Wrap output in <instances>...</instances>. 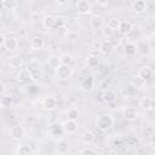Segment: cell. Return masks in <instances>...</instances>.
Returning a JSON list of instances; mask_svg holds the SVG:
<instances>
[{
    "mask_svg": "<svg viewBox=\"0 0 155 155\" xmlns=\"http://www.w3.org/2000/svg\"><path fill=\"white\" fill-rule=\"evenodd\" d=\"M132 28H133V25H132V23H131L130 21H121L117 31H119L120 34H122V35H127L128 33H131Z\"/></svg>",
    "mask_w": 155,
    "mask_h": 155,
    "instance_id": "cell-14",
    "label": "cell"
},
{
    "mask_svg": "<svg viewBox=\"0 0 155 155\" xmlns=\"http://www.w3.org/2000/svg\"><path fill=\"white\" fill-rule=\"evenodd\" d=\"M17 79H18L21 82H29V81H33L31 70H30V69H27V68L19 69V71H18V74H17Z\"/></svg>",
    "mask_w": 155,
    "mask_h": 155,
    "instance_id": "cell-10",
    "label": "cell"
},
{
    "mask_svg": "<svg viewBox=\"0 0 155 155\" xmlns=\"http://www.w3.org/2000/svg\"><path fill=\"white\" fill-rule=\"evenodd\" d=\"M151 101H153L151 97H143L139 101V107L143 110H151Z\"/></svg>",
    "mask_w": 155,
    "mask_h": 155,
    "instance_id": "cell-24",
    "label": "cell"
},
{
    "mask_svg": "<svg viewBox=\"0 0 155 155\" xmlns=\"http://www.w3.org/2000/svg\"><path fill=\"white\" fill-rule=\"evenodd\" d=\"M65 25H67V19L62 16H56V27H57V29L65 28Z\"/></svg>",
    "mask_w": 155,
    "mask_h": 155,
    "instance_id": "cell-29",
    "label": "cell"
},
{
    "mask_svg": "<svg viewBox=\"0 0 155 155\" xmlns=\"http://www.w3.org/2000/svg\"><path fill=\"white\" fill-rule=\"evenodd\" d=\"M73 74H74V71H73V68L70 65H63L62 64L56 70V75L61 80H68V79H70L73 76Z\"/></svg>",
    "mask_w": 155,
    "mask_h": 155,
    "instance_id": "cell-2",
    "label": "cell"
},
{
    "mask_svg": "<svg viewBox=\"0 0 155 155\" xmlns=\"http://www.w3.org/2000/svg\"><path fill=\"white\" fill-rule=\"evenodd\" d=\"M68 151H69V143L64 139L59 140L58 144H57V153L59 155H65Z\"/></svg>",
    "mask_w": 155,
    "mask_h": 155,
    "instance_id": "cell-19",
    "label": "cell"
},
{
    "mask_svg": "<svg viewBox=\"0 0 155 155\" xmlns=\"http://www.w3.org/2000/svg\"><path fill=\"white\" fill-rule=\"evenodd\" d=\"M6 39H7V38L5 36V34H4V33H1V34H0V45H1L2 47H4L5 42H6Z\"/></svg>",
    "mask_w": 155,
    "mask_h": 155,
    "instance_id": "cell-36",
    "label": "cell"
},
{
    "mask_svg": "<svg viewBox=\"0 0 155 155\" xmlns=\"http://www.w3.org/2000/svg\"><path fill=\"white\" fill-rule=\"evenodd\" d=\"M34 150L28 144H19L17 148V155H33Z\"/></svg>",
    "mask_w": 155,
    "mask_h": 155,
    "instance_id": "cell-17",
    "label": "cell"
},
{
    "mask_svg": "<svg viewBox=\"0 0 155 155\" xmlns=\"http://www.w3.org/2000/svg\"><path fill=\"white\" fill-rule=\"evenodd\" d=\"M115 99H116V93H115L114 90L108 88V90L104 91V93H103V101H104V102L111 103V102H114Z\"/></svg>",
    "mask_w": 155,
    "mask_h": 155,
    "instance_id": "cell-20",
    "label": "cell"
},
{
    "mask_svg": "<svg viewBox=\"0 0 155 155\" xmlns=\"http://www.w3.org/2000/svg\"><path fill=\"white\" fill-rule=\"evenodd\" d=\"M120 23H121L120 19H117V18H110L109 22H108V25H109L111 29H114V30L116 31V30L119 29V27H120Z\"/></svg>",
    "mask_w": 155,
    "mask_h": 155,
    "instance_id": "cell-31",
    "label": "cell"
},
{
    "mask_svg": "<svg viewBox=\"0 0 155 155\" xmlns=\"http://www.w3.org/2000/svg\"><path fill=\"white\" fill-rule=\"evenodd\" d=\"M8 64H10V67L13 68V69H19V68H22V65H23V59H22V57H19V56H13V57H11V58L8 59Z\"/></svg>",
    "mask_w": 155,
    "mask_h": 155,
    "instance_id": "cell-18",
    "label": "cell"
},
{
    "mask_svg": "<svg viewBox=\"0 0 155 155\" xmlns=\"http://www.w3.org/2000/svg\"><path fill=\"white\" fill-rule=\"evenodd\" d=\"M114 50V45L111 44L110 40H104L102 41V44L99 45V51L103 53V54H110Z\"/></svg>",
    "mask_w": 155,
    "mask_h": 155,
    "instance_id": "cell-13",
    "label": "cell"
},
{
    "mask_svg": "<svg viewBox=\"0 0 155 155\" xmlns=\"http://www.w3.org/2000/svg\"><path fill=\"white\" fill-rule=\"evenodd\" d=\"M136 51H137V47H136V45L133 42H127L125 45V52H126V54L132 56V54L136 53Z\"/></svg>",
    "mask_w": 155,
    "mask_h": 155,
    "instance_id": "cell-28",
    "label": "cell"
},
{
    "mask_svg": "<svg viewBox=\"0 0 155 155\" xmlns=\"http://www.w3.org/2000/svg\"><path fill=\"white\" fill-rule=\"evenodd\" d=\"M151 110L155 111V98H153V101H151Z\"/></svg>",
    "mask_w": 155,
    "mask_h": 155,
    "instance_id": "cell-38",
    "label": "cell"
},
{
    "mask_svg": "<svg viewBox=\"0 0 155 155\" xmlns=\"http://www.w3.org/2000/svg\"><path fill=\"white\" fill-rule=\"evenodd\" d=\"M30 70H31V74H33V81H36L38 79L41 78V73L38 69H30Z\"/></svg>",
    "mask_w": 155,
    "mask_h": 155,
    "instance_id": "cell-35",
    "label": "cell"
},
{
    "mask_svg": "<svg viewBox=\"0 0 155 155\" xmlns=\"http://www.w3.org/2000/svg\"><path fill=\"white\" fill-rule=\"evenodd\" d=\"M56 4H57V5H61V6H63V5H69V1H57Z\"/></svg>",
    "mask_w": 155,
    "mask_h": 155,
    "instance_id": "cell-37",
    "label": "cell"
},
{
    "mask_svg": "<svg viewBox=\"0 0 155 155\" xmlns=\"http://www.w3.org/2000/svg\"><path fill=\"white\" fill-rule=\"evenodd\" d=\"M42 107L45 110H48V111H52L57 108V99L56 97L53 96H47L42 99Z\"/></svg>",
    "mask_w": 155,
    "mask_h": 155,
    "instance_id": "cell-8",
    "label": "cell"
},
{
    "mask_svg": "<svg viewBox=\"0 0 155 155\" xmlns=\"http://www.w3.org/2000/svg\"><path fill=\"white\" fill-rule=\"evenodd\" d=\"M24 134H25L24 127L21 126V125H15L10 128V137L15 140H22Z\"/></svg>",
    "mask_w": 155,
    "mask_h": 155,
    "instance_id": "cell-5",
    "label": "cell"
},
{
    "mask_svg": "<svg viewBox=\"0 0 155 155\" xmlns=\"http://www.w3.org/2000/svg\"><path fill=\"white\" fill-rule=\"evenodd\" d=\"M79 155H97V154H96V151H94L93 149H91V148H84V149L80 151Z\"/></svg>",
    "mask_w": 155,
    "mask_h": 155,
    "instance_id": "cell-33",
    "label": "cell"
},
{
    "mask_svg": "<svg viewBox=\"0 0 155 155\" xmlns=\"http://www.w3.org/2000/svg\"><path fill=\"white\" fill-rule=\"evenodd\" d=\"M30 47L34 51H40L45 47V40L41 36H34L30 40Z\"/></svg>",
    "mask_w": 155,
    "mask_h": 155,
    "instance_id": "cell-11",
    "label": "cell"
},
{
    "mask_svg": "<svg viewBox=\"0 0 155 155\" xmlns=\"http://www.w3.org/2000/svg\"><path fill=\"white\" fill-rule=\"evenodd\" d=\"M132 85H134L137 88H143L144 87V85H145V81L143 80V79H140L138 75L132 80Z\"/></svg>",
    "mask_w": 155,
    "mask_h": 155,
    "instance_id": "cell-32",
    "label": "cell"
},
{
    "mask_svg": "<svg viewBox=\"0 0 155 155\" xmlns=\"http://www.w3.org/2000/svg\"><path fill=\"white\" fill-rule=\"evenodd\" d=\"M62 128H63V132H64V133H67V134H74V133L78 131L79 125H78V121L67 119V120L62 124Z\"/></svg>",
    "mask_w": 155,
    "mask_h": 155,
    "instance_id": "cell-4",
    "label": "cell"
},
{
    "mask_svg": "<svg viewBox=\"0 0 155 155\" xmlns=\"http://www.w3.org/2000/svg\"><path fill=\"white\" fill-rule=\"evenodd\" d=\"M67 116L69 120H74V121H78V119L80 117V110L75 107H71L67 110Z\"/></svg>",
    "mask_w": 155,
    "mask_h": 155,
    "instance_id": "cell-23",
    "label": "cell"
},
{
    "mask_svg": "<svg viewBox=\"0 0 155 155\" xmlns=\"http://www.w3.org/2000/svg\"><path fill=\"white\" fill-rule=\"evenodd\" d=\"M148 8V4L144 0H136L133 2H131V11L137 13V15H142L147 11Z\"/></svg>",
    "mask_w": 155,
    "mask_h": 155,
    "instance_id": "cell-6",
    "label": "cell"
},
{
    "mask_svg": "<svg viewBox=\"0 0 155 155\" xmlns=\"http://www.w3.org/2000/svg\"><path fill=\"white\" fill-rule=\"evenodd\" d=\"M153 40L155 41V31H154V34H153Z\"/></svg>",
    "mask_w": 155,
    "mask_h": 155,
    "instance_id": "cell-39",
    "label": "cell"
},
{
    "mask_svg": "<svg viewBox=\"0 0 155 155\" xmlns=\"http://www.w3.org/2000/svg\"><path fill=\"white\" fill-rule=\"evenodd\" d=\"M42 24L46 29H57L56 27V17L54 16H51V15H47L44 17L42 19Z\"/></svg>",
    "mask_w": 155,
    "mask_h": 155,
    "instance_id": "cell-12",
    "label": "cell"
},
{
    "mask_svg": "<svg viewBox=\"0 0 155 155\" xmlns=\"http://www.w3.org/2000/svg\"><path fill=\"white\" fill-rule=\"evenodd\" d=\"M75 8L80 15H87L92 10V4L87 0H78L75 2Z\"/></svg>",
    "mask_w": 155,
    "mask_h": 155,
    "instance_id": "cell-3",
    "label": "cell"
},
{
    "mask_svg": "<svg viewBox=\"0 0 155 155\" xmlns=\"http://www.w3.org/2000/svg\"><path fill=\"white\" fill-rule=\"evenodd\" d=\"M81 88H82L84 91H91V90L93 88V82H92V80H91V79L84 80V81L81 82Z\"/></svg>",
    "mask_w": 155,
    "mask_h": 155,
    "instance_id": "cell-30",
    "label": "cell"
},
{
    "mask_svg": "<svg viewBox=\"0 0 155 155\" xmlns=\"http://www.w3.org/2000/svg\"><path fill=\"white\" fill-rule=\"evenodd\" d=\"M18 46H19V42H18V40H17L16 38H13V36L7 38V39H6V42H5V45H4V47H5L7 51H15V50L18 48Z\"/></svg>",
    "mask_w": 155,
    "mask_h": 155,
    "instance_id": "cell-15",
    "label": "cell"
},
{
    "mask_svg": "<svg viewBox=\"0 0 155 155\" xmlns=\"http://www.w3.org/2000/svg\"><path fill=\"white\" fill-rule=\"evenodd\" d=\"M86 64H87V67H90V68H96L98 64H99V58H98V56L97 54H88L87 56V58H86Z\"/></svg>",
    "mask_w": 155,
    "mask_h": 155,
    "instance_id": "cell-22",
    "label": "cell"
},
{
    "mask_svg": "<svg viewBox=\"0 0 155 155\" xmlns=\"http://www.w3.org/2000/svg\"><path fill=\"white\" fill-rule=\"evenodd\" d=\"M88 24L91 28L93 29H102L104 25H105V22H104V18L99 15H93L90 17L88 19Z\"/></svg>",
    "mask_w": 155,
    "mask_h": 155,
    "instance_id": "cell-7",
    "label": "cell"
},
{
    "mask_svg": "<svg viewBox=\"0 0 155 155\" xmlns=\"http://www.w3.org/2000/svg\"><path fill=\"white\" fill-rule=\"evenodd\" d=\"M114 34H115V30H114V29H111L108 24H105V25L102 28V35H103L107 40H109L110 38H113V36H114Z\"/></svg>",
    "mask_w": 155,
    "mask_h": 155,
    "instance_id": "cell-26",
    "label": "cell"
},
{
    "mask_svg": "<svg viewBox=\"0 0 155 155\" xmlns=\"http://www.w3.org/2000/svg\"><path fill=\"white\" fill-rule=\"evenodd\" d=\"M47 64H48V67L50 68H52V69H58L61 65H62V63H61V59H59V57H50L48 58V61H47Z\"/></svg>",
    "mask_w": 155,
    "mask_h": 155,
    "instance_id": "cell-25",
    "label": "cell"
},
{
    "mask_svg": "<svg viewBox=\"0 0 155 155\" xmlns=\"http://www.w3.org/2000/svg\"><path fill=\"white\" fill-rule=\"evenodd\" d=\"M81 139H82V142H84L85 144H91V143H93V142H94L96 136H94V133H93L92 131L87 130V131H85V132L82 133Z\"/></svg>",
    "mask_w": 155,
    "mask_h": 155,
    "instance_id": "cell-21",
    "label": "cell"
},
{
    "mask_svg": "<svg viewBox=\"0 0 155 155\" xmlns=\"http://www.w3.org/2000/svg\"><path fill=\"white\" fill-rule=\"evenodd\" d=\"M122 116L127 120V121H134L138 117V111L134 107H126L122 110Z\"/></svg>",
    "mask_w": 155,
    "mask_h": 155,
    "instance_id": "cell-9",
    "label": "cell"
},
{
    "mask_svg": "<svg viewBox=\"0 0 155 155\" xmlns=\"http://www.w3.org/2000/svg\"><path fill=\"white\" fill-rule=\"evenodd\" d=\"M1 5H2V7H4V8H6V10H10L11 7H13V5H15V1H8V0H2V2H1Z\"/></svg>",
    "mask_w": 155,
    "mask_h": 155,
    "instance_id": "cell-34",
    "label": "cell"
},
{
    "mask_svg": "<svg viewBox=\"0 0 155 155\" xmlns=\"http://www.w3.org/2000/svg\"><path fill=\"white\" fill-rule=\"evenodd\" d=\"M59 59H61V63L63 65H70L73 62V56L70 53H63L59 56Z\"/></svg>",
    "mask_w": 155,
    "mask_h": 155,
    "instance_id": "cell-27",
    "label": "cell"
},
{
    "mask_svg": "<svg viewBox=\"0 0 155 155\" xmlns=\"http://www.w3.org/2000/svg\"><path fill=\"white\" fill-rule=\"evenodd\" d=\"M96 127L99 130V131H102V132H105V131H109L111 127H113V125H114V122H115V119H114V116L111 115V114H109V113H107V114H101V115H98L97 117H96Z\"/></svg>",
    "mask_w": 155,
    "mask_h": 155,
    "instance_id": "cell-1",
    "label": "cell"
},
{
    "mask_svg": "<svg viewBox=\"0 0 155 155\" xmlns=\"http://www.w3.org/2000/svg\"><path fill=\"white\" fill-rule=\"evenodd\" d=\"M151 74H153V70H151V68L149 67V65H143L142 68H139V70H138V76L140 78V79H143L144 81H147L150 76H151Z\"/></svg>",
    "mask_w": 155,
    "mask_h": 155,
    "instance_id": "cell-16",
    "label": "cell"
}]
</instances>
